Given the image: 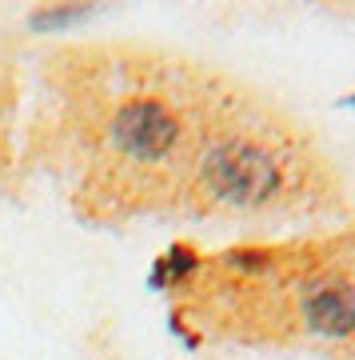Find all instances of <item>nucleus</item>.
Segmentation results:
<instances>
[{
  "label": "nucleus",
  "instance_id": "nucleus-3",
  "mask_svg": "<svg viewBox=\"0 0 355 360\" xmlns=\"http://www.w3.org/2000/svg\"><path fill=\"white\" fill-rule=\"evenodd\" d=\"M307 324L328 336H343L355 328V284L347 281H319L304 300Z\"/></svg>",
  "mask_w": 355,
  "mask_h": 360
},
{
  "label": "nucleus",
  "instance_id": "nucleus-2",
  "mask_svg": "<svg viewBox=\"0 0 355 360\" xmlns=\"http://www.w3.org/2000/svg\"><path fill=\"white\" fill-rule=\"evenodd\" d=\"M180 136H184L180 116L156 96L124 101L112 116V144L140 165H160L164 156L176 153Z\"/></svg>",
  "mask_w": 355,
  "mask_h": 360
},
{
  "label": "nucleus",
  "instance_id": "nucleus-1",
  "mask_svg": "<svg viewBox=\"0 0 355 360\" xmlns=\"http://www.w3.org/2000/svg\"><path fill=\"white\" fill-rule=\"evenodd\" d=\"M208 188L232 205H255L279 188V165L276 156L264 153L252 141H224L203 165Z\"/></svg>",
  "mask_w": 355,
  "mask_h": 360
}]
</instances>
